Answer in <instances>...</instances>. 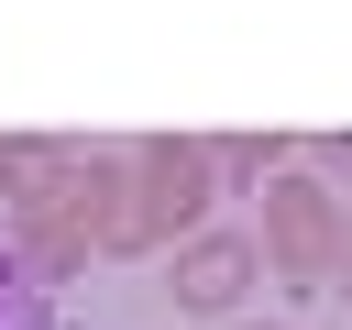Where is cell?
Returning a JSON list of instances; mask_svg holds the SVG:
<instances>
[{
	"mask_svg": "<svg viewBox=\"0 0 352 330\" xmlns=\"http://www.w3.org/2000/svg\"><path fill=\"white\" fill-rule=\"evenodd\" d=\"M132 198H143L154 242H187V231H209V198H220V176H209V143H187V132H143V143H132Z\"/></svg>",
	"mask_w": 352,
	"mask_h": 330,
	"instance_id": "7a4b0ae2",
	"label": "cell"
},
{
	"mask_svg": "<svg viewBox=\"0 0 352 330\" xmlns=\"http://www.w3.org/2000/svg\"><path fill=\"white\" fill-rule=\"evenodd\" d=\"M66 198H77V143H0V209H11V231L55 220Z\"/></svg>",
	"mask_w": 352,
	"mask_h": 330,
	"instance_id": "277c9868",
	"label": "cell"
},
{
	"mask_svg": "<svg viewBox=\"0 0 352 330\" xmlns=\"http://www.w3.org/2000/svg\"><path fill=\"white\" fill-rule=\"evenodd\" d=\"M253 275H264V242L253 231H187L176 242V308L187 319H231L253 297Z\"/></svg>",
	"mask_w": 352,
	"mask_h": 330,
	"instance_id": "3957f363",
	"label": "cell"
},
{
	"mask_svg": "<svg viewBox=\"0 0 352 330\" xmlns=\"http://www.w3.org/2000/svg\"><path fill=\"white\" fill-rule=\"evenodd\" d=\"M209 176L220 187H264V176H286V143L275 132H220L209 143Z\"/></svg>",
	"mask_w": 352,
	"mask_h": 330,
	"instance_id": "8992f818",
	"label": "cell"
},
{
	"mask_svg": "<svg viewBox=\"0 0 352 330\" xmlns=\"http://www.w3.org/2000/svg\"><path fill=\"white\" fill-rule=\"evenodd\" d=\"M242 330H275V319H242Z\"/></svg>",
	"mask_w": 352,
	"mask_h": 330,
	"instance_id": "52a82bcc",
	"label": "cell"
},
{
	"mask_svg": "<svg viewBox=\"0 0 352 330\" xmlns=\"http://www.w3.org/2000/svg\"><path fill=\"white\" fill-rule=\"evenodd\" d=\"M88 253H99V242H88L66 209H55V220H22V275H33V286H66V275H88Z\"/></svg>",
	"mask_w": 352,
	"mask_h": 330,
	"instance_id": "5b68a950",
	"label": "cell"
},
{
	"mask_svg": "<svg viewBox=\"0 0 352 330\" xmlns=\"http://www.w3.org/2000/svg\"><path fill=\"white\" fill-rule=\"evenodd\" d=\"M253 242H264V264H275L286 286H330V275L352 264V209H341L319 176L286 165V176H264V231H253Z\"/></svg>",
	"mask_w": 352,
	"mask_h": 330,
	"instance_id": "6da1fadb",
	"label": "cell"
}]
</instances>
